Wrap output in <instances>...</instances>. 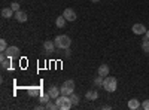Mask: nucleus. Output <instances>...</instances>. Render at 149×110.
I'll return each mask as SVG.
<instances>
[{
  "label": "nucleus",
  "instance_id": "nucleus-1",
  "mask_svg": "<svg viewBox=\"0 0 149 110\" xmlns=\"http://www.w3.org/2000/svg\"><path fill=\"white\" fill-rule=\"evenodd\" d=\"M55 103H57V107L60 110H69L73 106V103L70 100V95H60L58 98L55 100Z\"/></svg>",
  "mask_w": 149,
  "mask_h": 110
},
{
  "label": "nucleus",
  "instance_id": "nucleus-2",
  "mask_svg": "<svg viewBox=\"0 0 149 110\" xmlns=\"http://www.w3.org/2000/svg\"><path fill=\"white\" fill-rule=\"evenodd\" d=\"M116 88H118V80H116V77H113V76H106L104 80H103V89L107 91V92H113V91H116Z\"/></svg>",
  "mask_w": 149,
  "mask_h": 110
},
{
  "label": "nucleus",
  "instance_id": "nucleus-3",
  "mask_svg": "<svg viewBox=\"0 0 149 110\" xmlns=\"http://www.w3.org/2000/svg\"><path fill=\"white\" fill-rule=\"evenodd\" d=\"M54 42H55V46L58 48V49H67V48H70V43H72L70 37H69V36H66V34L57 36Z\"/></svg>",
  "mask_w": 149,
  "mask_h": 110
},
{
  "label": "nucleus",
  "instance_id": "nucleus-4",
  "mask_svg": "<svg viewBox=\"0 0 149 110\" xmlns=\"http://www.w3.org/2000/svg\"><path fill=\"white\" fill-rule=\"evenodd\" d=\"M61 95H72L74 92V82L73 80H66L63 85H61Z\"/></svg>",
  "mask_w": 149,
  "mask_h": 110
},
{
  "label": "nucleus",
  "instance_id": "nucleus-5",
  "mask_svg": "<svg viewBox=\"0 0 149 110\" xmlns=\"http://www.w3.org/2000/svg\"><path fill=\"white\" fill-rule=\"evenodd\" d=\"M63 17H64L67 21H74V19H76V12H74L73 9H70V8H67V9H64V12H63Z\"/></svg>",
  "mask_w": 149,
  "mask_h": 110
},
{
  "label": "nucleus",
  "instance_id": "nucleus-6",
  "mask_svg": "<svg viewBox=\"0 0 149 110\" xmlns=\"http://www.w3.org/2000/svg\"><path fill=\"white\" fill-rule=\"evenodd\" d=\"M5 52L8 54L9 58H17V57L19 55V49H18L17 46H8V49H6Z\"/></svg>",
  "mask_w": 149,
  "mask_h": 110
},
{
  "label": "nucleus",
  "instance_id": "nucleus-7",
  "mask_svg": "<svg viewBox=\"0 0 149 110\" xmlns=\"http://www.w3.org/2000/svg\"><path fill=\"white\" fill-rule=\"evenodd\" d=\"M131 30H133L134 34H139V36L146 33V27L143 26V24H139V22H137V24H134V26L131 27Z\"/></svg>",
  "mask_w": 149,
  "mask_h": 110
},
{
  "label": "nucleus",
  "instance_id": "nucleus-8",
  "mask_svg": "<svg viewBox=\"0 0 149 110\" xmlns=\"http://www.w3.org/2000/svg\"><path fill=\"white\" fill-rule=\"evenodd\" d=\"M48 94L51 95L52 100H57L58 97L61 95V91H60V88H57V86H51V88L48 89Z\"/></svg>",
  "mask_w": 149,
  "mask_h": 110
},
{
  "label": "nucleus",
  "instance_id": "nucleus-9",
  "mask_svg": "<svg viewBox=\"0 0 149 110\" xmlns=\"http://www.w3.org/2000/svg\"><path fill=\"white\" fill-rule=\"evenodd\" d=\"M43 48H45V51H46V52H51V54H52V52H55V48H57V46H55V42H52V40H46V42L43 43Z\"/></svg>",
  "mask_w": 149,
  "mask_h": 110
},
{
  "label": "nucleus",
  "instance_id": "nucleus-10",
  "mask_svg": "<svg viewBox=\"0 0 149 110\" xmlns=\"http://www.w3.org/2000/svg\"><path fill=\"white\" fill-rule=\"evenodd\" d=\"M27 14L26 12H22V10H18V12H15V19L18 21V22H26L27 21Z\"/></svg>",
  "mask_w": 149,
  "mask_h": 110
},
{
  "label": "nucleus",
  "instance_id": "nucleus-11",
  "mask_svg": "<svg viewBox=\"0 0 149 110\" xmlns=\"http://www.w3.org/2000/svg\"><path fill=\"white\" fill-rule=\"evenodd\" d=\"M140 107H142V104H140L139 100H136V98L128 100V109H131V110H137V109H140Z\"/></svg>",
  "mask_w": 149,
  "mask_h": 110
},
{
  "label": "nucleus",
  "instance_id": "nucleus-12",
  "mask_svg": "<svg viewBox=\"0 0 149 110\" xmlns=\"http://www.w3.org/2000/svg\"><path fill=\"white\" fill-rule=\"evenodd\" d=\"M14 15H15V12L12 10V8H10V6H9V8H3V9H2V17H3V18H12Z\"/></svg>",
  "mask_w": 149,
  "mask_h": 110
},
{
  "label": "nucleus",
  "instance_id": "nucleus-13",
  "mask_svg": "<svg viewBox=\"0 0 149 110\" xmlns=\"http://www.w3.org/2000/svg\"><path fill=\"white\" fill-rule=\"evenodd\" d=\"M98 75L103 76V77L109 76V66L107 64H102L100 67H98Z\"/></svg>",
  "mask_w": 149,
  "mask_h": 110
},
{
  "label": "nucleus",
  "instance_id": "nucleus-14",
  "mask_svg": "<svg viewBox=\"0 0 149 110\" xmlns=\"http://www.w3.org/2000/svg\"><path fill=\"white\" fill-rule=\"evenodd\" d=\"M85 98L90 100V101H94V100L98 98V92L97 91H88V92L85 94Z\"/></svg>",
  "mask_w": 149,
  "mask_h": 110
},
{
  "label": "nucleus",
  "instance_id": "nucleus-15",
  "mask_svg": "<svg viewBox=\"0 0 149 110\" xmlns=\"http://www.w3.org/2000/svg\"><path fill=\"white\" fill-rule=\"evenodd\" d=\"M66 18L63 17V15H61V17H57V19H55V26L58 27V28H63L64 26H66Z\"/></svg>",
  "mask_w": 149,
  "mask_h": 110
},
{
  "label": "nucleus",
  "instance_id": "nucleus-16",
  "mask_svg": "<svg viewBox=\"0 0 149 110\" xmlns=\"http://www.w3.org/2000/svg\"><path fill=\"white\" fill-rule=\"evenodd\" d=\"M142 49H143V52L149 54V39L148 37H145L143 42H142Z\"/></svg>",
  "mask_w": 149,
  "mask_h": 110
},
{
  "label": "nucleus",
  "instance_id": "nucleus-17",
  "mask_svg": "<svg viewBox=\"0 0 149 110\" xmlns=\"http://www.w3.org/2000/svg\"><path fill=\"white\" fill-rule=\"evenodd\" d=\"M49 98H51V95H49V94L46 92V94H43V95H40V100H39V101H40L42 104H46L48 101H51V100H49Z\"/></svg>",
  "mask_w": 149,
  "mask_h": 110
},
{
  "label": "nucleus",
  "instance_id": "nucleus-18",
  "mask_svg": "<svg viewBox=\"0 0 149 110\" xmlns=\"http://www.w3.org/2000/svg\"><path fill=\"white\" fill-rule=\"evenodd\" d=\"M45 109H46V110H57L58 107H57V103H51V101H48V103L45 104Z\"/></svg>",
  "mask_w": 149,
  "mask_h": 110
},
{
  "label": "nucleus",
  "instance_id": "nucleus-19",
  "mask_svg": "<svg viewBox=\"0 0 149 110\" xmlns=\"http://www.w3.org/2000/svg\"><path fill=\"white\" fill-rule=\"evenodd\" d=\"M10 61H12V58H6V59H3L2 61V68H9L10 67Z\"/></svg>",
  "mask_w": 149,
  "mask_h": 110
},
{
  "label": "nucleus",
  "instance_id": "nucleus-20",
  "mask_svg": "<svg viewBox=\"0 0 149 110\" xmlns=\"http://www.w3.org/2000/svg\"><path fill=\"white\" fill-rule=\"evenodd\" d=\"M70 100H72L73 106H78V104H79V97H78L76 94H74V92H73V94L70 95Z\"/></svg>",
  "mask_w": 149,
  "mask_h": 110
},
{
  "label": "nucleus",
  "instance_id": "nucleus-21",
  "mask_svg": "<svg viewBox=\"0 0 149 110\" xmlns=\"http://www.w3.org/2000/svg\"><path fill=\"white\" fill-rule=\"evenodd\" d=\"M103 80H104V77H103V76H100V75H98V76L95 77L94 83L97 85V86H103Z\"/></svg>",
  "mask_w": 149,
  "mask_h": 110
},
{
  "label": "nucleus",
  "instance_id": "nucleus-22",
  "mask_svg": "<svg viewBox=\"0 0 149 110\" xmlns=\"http://www.w3.org/2000/svg\"><path fill=\"white\" fill-rule=\"evenodd\" d=\"M6 49H8V43H6V40H5V39H2V40H0V51L5 52Z\"/></svg>",
  "mask_w": 149,
  "mask_h": 110
},
{
  "label": "nucleus",
  "instance_id": "nucleus-23",
  "mask_svg": "<svg viewBox=\"0 0 149 110\" xmlns=\"http://www.w3.org/2000/svg\"><path fill=\"white\" fill-rule=\"evenodd\" d=\"M39 94H40V91L37 89V88H33V89L30 88V89H29V95H33V97H36V95H39Z\"/></svg>",
  "mask_w": 149,
  "mask_h": 110
},
{
  "label": "nucleus",
  "instance_id": "nucleus-24",
  "mask_svg": "<svg viewBox=\"0 0 149 110\" xmlns=\"http://www.w3.org/2000/svg\"><path fill=\"white\" fill-rule=\"evenodd\" d=\"M10 8H12V10H14V12H18V10H19V3L12 2V3H10Z\"/></svg>",
  "mask_w": 149,
  "mask_h": 110
},
{
  "label": "nucleus",
  "instance_id": "nucleus-25",
  "mask_svg": "<svg viewBox=\"0 0 149 110\" xmlns=\"http://www.w3.org/2000/svg\"><path fill=\"white\" fill-rule=\"evenodd\" d=\"M142 109H145V110H149V100H145V101L142 103Z\"/></svg>",
  "mask_w": 149,
  "mask_h": 110
},
{
  "label": "nucleus",
  "instance_id": "nucleus-26",
  "mask_svg": "<svg viewBox=\"0 0 149 110\" xmlns=\"http://www.w3.org/2000/svg\"><path fill=\"white\" fill-rule=\"evenodd\" d=\"M64 55H66V57H70V48H67V49H64Z\"/></svg>",
  "mask_w": 149,
  "mask_h": 110
},
{
  "label": "nucleus",
  "instance_id": "nucleus-27",
  "mask_svg": "<svg viewBox=\"0 0 149 110\" xmlns=\"http://www.w3.org/2000/svg\"><path fill=\"white\" fill-rule=\"evenodd\" d=\"M45 109V104H39V106H36V110H42Z\"/></svg>",
  "mask_w": 149,
  "mask_h": 110
},
{
  "label": "nucleus",
  "instance_id": "nucleus-28",
  "mask_svg": "<svg viewBox=\"0 0 149 110\" xmlns=\"http://www.w3.org/2000/svg\"><path fill=\"white\" fill-rule=\"evenodd\" d=\"M145 37H148V39H149V30H146V33H145Z\"/></svg>",
  "mask_w": 149,
  "mask_h": 110
},
{
  "label": "nucleus",
  "instance_id": "nucleus-29",
  "mask_svg": "<svg viewBox=\"0 0 149 110\" xmlns=\"http://www.w3.org/2000/svg\"><path fill=\"white\" fill-rule=\"evenodd\" d=\"M98 2H100V0H93V3H98Z\"/></svg>",
  "mask_w": 149,
  "mask_h": 110
}]
</instances>
